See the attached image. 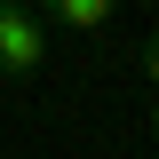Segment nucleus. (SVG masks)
I'll return each mask as SVG.
<instances>
[{
  "instance_id": "nucleus-1",
  "label": "nucleus",
  "mask_w": 159,
  "mask_h": 159,
  "mask_svg": "<svg viewBox=\"0 0 159 159\" xmlns=\"http://www.w3.org/2000/svg\"><path fill=\"white\" fill-rule=\"evenodd\" d=\"M48 64V24L32 8H0V80H32Z\"/></svg>"
},
{
  "instance_id": "nucleus-2",
  "label": "nucleus",
  "mask_w": 159,
  "mask_h": 159,
  "mask_svg": "<svg viewBox=\"0 0 159 159\" xmlns=\"http://www.w3.org/2000/svg\"><path fill=\"white\" fill-rule=\"evenodd\" d=\"M48 16H56L64 32H103V24L119 16V0H48Z\"/></svg>"
},
{
  "instance_id": "nucleus-3",
  "label": "nucleus",
  "mask_w": 159,
  "mask_h": 159,
  "mask_svg": "<svg viewBox=\"0 0 159 159\" xmlns=\"http://www.w3.org/2000/svg\"><path fill=\"white\" fill-rule=\"evenodd\" d=\"M143 80H151V88H159V40H151V48H143Z\"/></svg>"
},
{
  "instance_id": "nucleus-4",
  "label": "nucleus",
  "mask_w": 159,
  "mask_h": 159,
  "mask_svg": "<svg viewBox=\"0 0 159 159\" xmlns=\"http://www.w3.org/2000/svg\"><path fill=\"white\" fill-rule=\"evenodd\" d=\"M151 135H159V103H151Z\"/></svg>"
},
{
  "instance_id": "nucleus-5",
  "label": "nucleus",
  "mask_w": 159,
  "mask_h": 159,
  "mask_svg": "<svg viewBox=\"0 0 159 159\" xmlns=\"http://www.w3.org/2000/svg\"><path fill=\"white\" fill-rule=\"evenodd\" d=\"M0 8H16V0H0Z\"/></svg>"
}]
</instances>
